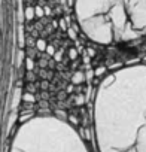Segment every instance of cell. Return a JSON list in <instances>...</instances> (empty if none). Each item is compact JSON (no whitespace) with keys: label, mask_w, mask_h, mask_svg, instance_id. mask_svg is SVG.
Here are the masks:
<instances>
[{"label":"cell","mask_w":146,"mask_h":152,"mask_svg":"<svg viewBox=\"0 0 146 152\" xmlns=\"http://www.w3.org/2000/svg\"><path fill=\"white\" fill-rule=\"evenodd\" d=\"M99 152H146V63L109 73L94 97Z\"/></svg>","instance_id":"obj_1"},{"label":"cell","mask_w":146,"mask_h":152,"mask_svg":"<svg viewBox=\"0 0 146 152\" xmlns=\"http://www.w3.org/2000/svg\"><path fill=\"white\" fill-rule=\"evenodd\" d=\"M75 17L82 33L100 45L146 36V0H75Z\"/></svg>","instance_id":"obj_2"},{"label":"cell","mask_w":146,"mask_h":152,"mask_svg":"<svg viewBox=\"0 0 146 152\" xmlns=\"http://www.w3.org/2000/svg\"><path fill=\"white\" fill-rule=\"evenodd\" d=\"M9 152H90L82 137L64 119L40 115L17 130Z\"/></svg>","instance_id":"obj_3"}]
</instances>
